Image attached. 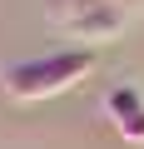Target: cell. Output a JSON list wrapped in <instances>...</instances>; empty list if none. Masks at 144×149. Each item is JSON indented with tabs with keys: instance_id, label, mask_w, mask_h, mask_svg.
Wrapping results in <instances>:
<instances>
[{
	"instance_id": "obj_1",
	"label": "cell",
	"mask_w": 144,
	"mask_h": 149,
	"mask_svg": "<svg viewBox=\"0 0 144 149\" xmlns=\"http://www.w3.org/2000/svg\"><path fill=\"white\" fill-rule=\"evenodd\" d=\"M90 70V55H75V50H65V55H50V60H25L5 74V90L15 100H40V95H60L80 80V74Z\"/></svg>"
},
{
	"instance_id": "obj_2",
	"label": "cell",
	"mask_w": 144,
	"mask_h": 149,
	"mask_svg": "<svg viewBox=\"0 0 144 149\" xmlns=\"http://www.w3.org/2000/svg\"><path fill=\"white\" fill-rule=\"evenodd\" d=\"M104 109L114 114L119 134H129V139H144V100H139V90H114V95L104 100Z\"/></svg>"
}]
</instances>
